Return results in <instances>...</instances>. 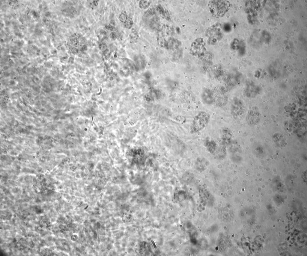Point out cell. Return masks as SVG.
I'll list each match as a JSON object with an SVG mask.
<instances>
[{
    "label": "cell",
    "instance_id": "6da1fadb",
    "mask_svg": "<svg viewBox=\"0 0 307 256\" xmlns=\"http://www.w3.org/2000/svg\"><path fill=\"white\" fill-rule=\"evenodd\" d=\"M230 3L226 0H213L209 4L211 14L216 17L223 16L228 10Z\"/></svg>",
    "mask_w": 307,
    "mask_h": 256
}]
</instances>
